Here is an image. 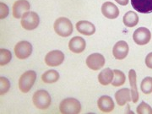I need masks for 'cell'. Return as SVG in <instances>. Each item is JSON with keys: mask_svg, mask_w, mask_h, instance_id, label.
<instances>
[{"mask_svg": "<svg viewBox=\"0 0 152 114\" xmlns=\"http://www.w3.org/2000/svg\"><path fill=\"white\" fill-rule=\"evenodd\" d=\"M55 32L62 37H68L73 33L74 27L71 21L66 17H59L53 25Z\"/></svg>", "mask_w": 152, "mask_h": 114, "instance_id": "6da1fadb", "label": "cell"}, {"mask_svg": "<svg viewBox=\"0 0 152 114\" xmlns=\"http://www.w3.org/2000/svg\"><path fill=\"white\" fill-rule=\"evenodd\" d=\"M59 110L63 114H78L81 111V104L75 98H66L60 102Z\"/></svg>", "mask_w": 152, "mask_h": 114, "instance_id": "7a4b0ae2", "label": "cell"}, {"mask_svg": "<svg viewBox=\"0 0 152 114\" xmlns=\"http://www.w3.org/2000/svg\"><path fill=\"white\" fill-rule=\"evenodd\" d=\"M32 102L37 108L40 110H46L51 106L52 98L47 91L39 90L34 93L32 96Z\"/></svg>", "mask_w": 152, "mask_h": 114, "instance_id": "3957f363", "label": "cell"}, {"mask_svg": "<svg viewBox=\"0 0 152 114\" xmlns=\"http://www.w3.org/2000/svg\"><path fill=\"white\" fill-rule=\"evenodd\" d=\"M37 80V73L33 70L25 72L19 80V89L23 93H28Z\"/></svg>", "mask_w": 152, "mask_h": 114, "instance_id": "277c9868", "label": "cell"}, {"mask_svg": "<svg viewBox=\"0 0 152 114\" xmlns=\"http://www.w3.org/2000/svg\"><path fill=\"white\" fill-rule=\"evenodd\" d=\"M22 27L26 31H32L38 27L40 23L39 15L34 11H28L26 14L23 15L21 18Z\"/></svg>", "mask_w": 152, "mask_h": 114, "instance_id": "5b68a950", "label": "cell"}, {"mask_svg": "<svg viewBox=\"0 0 152 114\" xmlns=\"http://www.w3.org/2000/svg\"><path fill=\"white\" fill-rule=\"evenodd\" d=\"M32 53V45L27 41H20L15 47V54L17 58L24 60Z\"/></svg>", "mask_w": 152, "mask_h": 114, "instance_id": "8992f818", "label": "cell"}, {"mask_svg": "<svg viewBox=\"0 0 152 114\" xmlns=\"http://www.w3.org/2000/svg\"><path fill=\"white\" fill-rule=\"evenodd\" d=\"M86 64L90 69L96 71L103 68L106 64V59L102 54L95 53L87 57Z\"/></svg>", "mask_w": 152, "mask_h": 114, "instance_id": "52a82bcc", "label": "cell"}, {"mask_svg": "<svg viewBox=\"0 0 152 114\" xmlns=\"http://www.w3.org/2000/svg\"><path fill=\"white\" fill-rule=\"evenodd\" d=\"M151 39V33L145 27H139L133 34V40L137 45L144 46L150 42Z\"/></svg>", "mask_w": 152, "mask_h": 114, "instance_id": "ba28073f", "label": "cell"}, {"mask_svg": "<svg viewBox=\"0 0 152 114\" xmlns=\"http://www.w3.org/2000/svg\"><path fill=\"white\" fill-rule=\"evenodd\" d=\"M64 61V54L59 50L49 52L45 56V64L49 67H57L61 65Z\"/></svg>", "mask_w": 152, "mask_h": 114, "instance_id": "9c48e42d", "label": "cell"}, {"mask_svg": "<svg viewBox=\"0 0 152 114\" xmlns=\"http://www.w3.org/2000/svg\"><path fill=\"white\" fill-rule=\"evenodd\" d=\"M31 5L27 0H17L13 4V16L15 19H21L24 14L30 11Z\"/></svg>", "mask_w": 152, "mask_h": 114, "instance_id": "30bf717a", "label": "cell"}, {"mask_svg": "<svg viewBox=\"0 0 152 114\" xmlns=\"http://www.w3.org/2000/svg\"><path fill=\"white\" fill-rule=\"evenodd\" d=\"M129 47L125 41H118L113 46V54L118 60H124L129 54Z\"/></svg>", "mask_w": 152, "mask_h": 114, "instance_id": "8fae6325", "label": "cell"}, {"mask_svg": "<svg viewBox=\"0 0 152 114\" xmlns=\"http://www.w3.org/2000/svg\"><path fill=\"white\" fill-rule=\"evenodd\" d=\"M134 10L140 14L152 13V0H131Z\"/></svg>", "mask_w": 152, "mask_h": 114, "instance_id": "7c38bea8", "label": "cell"}, {"mask_svg": "<svg viewBox=\"0 0 152 114\" xmlns=\"http://www.w3.org/2000/svg\"><path fill=\"white\" fill-rule=\"evenodd\" d=\"M102 13L104 16L109 20L117 19L119 15L118 7L112 2H105L102 5Z\"/></svg>", "mask_w": 152, "mask_h": 114, "instance_id": "4fadbf2b", "label": "cell"}, {"mask_svg": "<svg viewBox=\"0 0 152 114\" xmlns=\"http://www.w3.org/2000/svg\"><path fill=\"white\" fill-rule=\"evenodd\" d=\"M86 48V40L81 37H74L69 42V49L74 53H81Z\"/></svg>", "mask_w": 152, "mask_h": 114, "instance_id": "5bb4252c", "label": "cell"}, {"mask_svg": "<svg viewBox=\"0 0 152 114\" xmlns=\"http://www.w3.org/2000/svg\"><path fill=\"white\" fill-rule=\"evenodd\" d=\"M97 107L99 110L105 113H111L113 111L115 105H114L113 100L109 96H102L98 99Z\"/></svg>", "mask_w": 152, "mask_h": 114, "instance_id": "9a60e30c", "label": "cell"}, {"mask_svg": "<svg viewBox=\"0 0 152 114\" xmlns=\"http://www.w3.org/2000/svg\"><path fill=\"white\" fill-rule=\"evenodd\" d=\"M129 84L131 87V97H132V102L134 103H136L139 101L140 98V94L138 91L137 88V75L134 69H130L129 72Z\"/></svg>", "mask_w": 152, "mask_h": 114, "instance_id": "2e32d148", "label": "cell"}, {"mask_svg": "<svg viewBox=\"0 0 152 114\" xmlns=\"http://www.w3.org/2000/svg\"><path fill=\"white\" fill-rule=\"evenodd\" d=\"M115 100L120 107L124 106L125 104L132 101L131 91L129 88H122L115 93Z\"/></svg>", "mask_w": 152, "mask_h": 114, "instance_id": "e0dca14e", "label": "cell"}, {"mask_svg": "<svg viewBox=\"0 0 152 114\" xmlns=\"http://www.w3.org/2000/svg\"><path fill=\"white\" fill-rule=\"evenodd\" d=\"M76 29L80 34L85 36H92L96 32V26L91 22L87 20H80L76 23Z\"/></svg>", "mask_w": 152, "mask_h": 114, "instance_id": "ac0fdd59", "label": "cell"}, {"mask_svg": "<svg viewBox=\"0 0 152 114\" xmlns=\"http://www.w3.org/2000/svg\"><path fill=\"white\" fill-rule=\"evenodd\" d=\"M113 78V70H112L109 68H107V69H102L98 75V81L102 86H108L110 84H112Z\"/></svg>", "mask_w": 152, "mask_h": 114, "instance_id": "d6986e66", "label": "cell"}, {"mask_svg": "<svg viewBox=\"0 0 152 114\" xmlns=\"http://www.w3.org/2000/svg\"><path fill=\"white\" fill-rule=\"evenodd\" d=\"M140 18L138 14L134 11H128L123 17V22L124 26L128 28H132L136 26L139 23Z\"/></svg>", "mask_w": 152, "mask_h": 114, "instance_id": "ffe728a7", "label": "cell"}, {"mask_svg": "<svg viewBox=\"0 0 152 114\" xmlns=\"http://www.w3.org/2000/svg\"><path fill=\"white\" fill-rule=\"evenodd\" d=\"M42 80L44 83L53 84L59 80V74L55 69H50V70L46 71L42 75Z\"/></svg>", "mask_w": 152, "mask_h": 114, "instance_id": "44dd1931", "label": "cell"}, {"mask_svg": "<svg viewBox=\"0 0 152 114\" xmlns=\"http://www.w3.org/2000/svg\"><path fill=\"white\" fill-rule=\"evenodd\" d=\"M114 78L112 82V86L114 87L122 86L126 81V76L123 71L119 69H114Z\"/></svg>", "mask_w": 152, "mask_h": 114, "instance_id": "7402d4cb", "label": "cell"}, {"mask_svg": "<svg viewBox=\"0 0 152 114\" xmlns=\"http://www.w3.org/2000/svg\"><path fill=\"white\" fill-rule=\"evenodd\" d=\"M141 91L145 95H150L152 93V77H145L143 79L140 84Z\"/></svg>", "mask_w": 152, "mask_h": 114, "instance_id": "603a6c76", "label": "cell"}, {"mask_svg": "<svg viewBox=\"0 0 152 114\" xmlns=\"http://www.w3.org/2000/svg\"><path fill=\"white\" fill-rule=\"evenodd\" d=\"M12 59V53L10 50L5 48L0 49V65L8 64Z\"/></svg>", "mask_w": 152, "mask_h": 114, "instance_id": "cb8c5ba5", "label": "cell"}, {"mask_svg": "<svg viewBox=\"0 0 152 114\" xmlns=\"http://www.w3.org/2000/svg\"><path fill=\"white\" fill-rule=\"evenodd\" d=\"M10 89V82L5 77H0V95L4 96Z\"/></svg>", "mask_w": 152, "mask_h": 114, "instance_id": "d4e9b609", "label": "cell"}, {"mask_svg": "<svg viewBox=\"0 0 152 114\" xmlns=\"http://www.w3.org/2000/svg\"><path fill=\"white\" fill-rule=\"evenodd\" d=\"M136 113L139 114H152V107L145 102H141L137 107Z\"/></svg>", "mask_w": 152, "mask_h": 114, "instance_id": "484cf974", "label": "cell"}, {"mask_svg": "<svg viewBox=\"0 0 152 114\" xmlns=\"http://www.w3.org/2000/svg\"><path fill=\"white\" fill-rule=\"evenodd\" d=\"M10 14V9L7 6V4L4 3H0V19L4 20Z\"/></svg>", "mask_w": 152, "mask_h": 114, "instance_id": "4316f807", "label": "cell"}, {"mask_svg": "<svg viewBox=\"0 0 152 114\" xmlns=\"http://www.w3.org/2000/svg\"><path fill=\"white\" fill-rule=\"evenodd\" d=\"M145 62V65L147 66V68L152 69V52L150 53L149 54H147Z\"/></svg>", "mask_w": 152, "mask_h": 114, "instance_id": "83f0119b", "label": "cell"}, {"mask_svg": "<svg viewBox=\"0 0 152 114\" xmlns=\"http://www.w3.org/2000/svg\"><path fill=\"white\" fill-rule=\"evenodd\" d=\"M115 1H116L118 4H120V5L125 6L129 4V0H115Z\"/></svg>", "mask_w": 152, "mask_h": 114, "instance_id": "f1b7e54d", "label": "cell"}]
</instances>
